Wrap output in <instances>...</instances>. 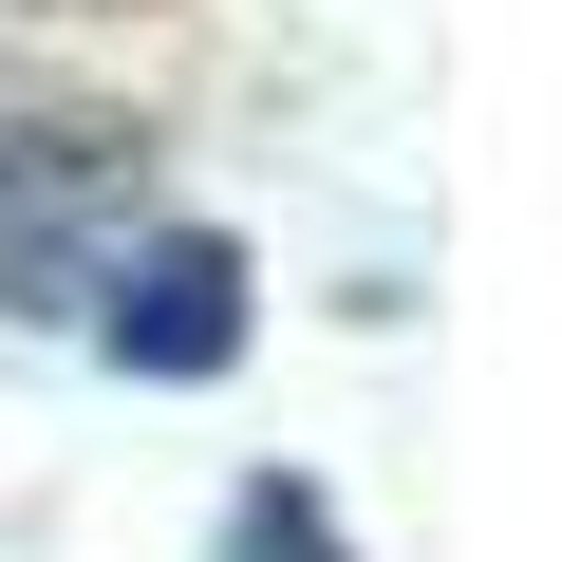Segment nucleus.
<instances>
[{"label": "nucleus", "mask_w": 562, "mask_h": 562, "mask_svg": "<svg viewBox=\"0 0 562 562\" xmlns=\"http://www.w3.org/2000/svg\"><path fill=\"white\" fill-rule=\"evenodd\" d=\"M94 338H113L132 375H225V357H244V244H225V225H150V244L94 281Z\"/></svg>", "instance_id": "f257e3e1"}, {"label": "nucleus", "mask_w": 562, "mask_h": 562, "mask_svg": "<svg viewBox=\"0 0 562 562\" xmlns=\"http://www.w3.org/2000/svg\"><path fill=\"white\" fill-rule=\"evenodd\" d=\"M225 562H357V543H338V506H319L301 469H262V487L225 506Z\"/></svg>", "instance_id": "f03ea898"}]
</instances>
